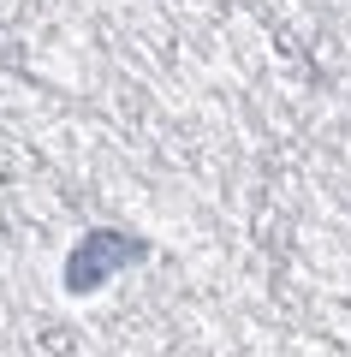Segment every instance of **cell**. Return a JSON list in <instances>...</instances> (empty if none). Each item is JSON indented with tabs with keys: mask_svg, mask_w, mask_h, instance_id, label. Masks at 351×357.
Returning <instances> with one entry per match:
<instances>
[{
	"mask_svg": "<svg viewBox=\"0 0 351 357\" xmlns=\"http://www.w3.org/2000/svg\"><path fill=\"white\" fill-rule=\"evenodd\" d=\"M143 250H149L143 238H131V232H113V227H101V232H84V238L72 244V256H66V292H72V298H89V292H101L113 268L143 262Z\"/></svg>",
	"mask_w": 351,
	"mask_h": 357,
	"instance_id": "1",
	"label": "cell"
}]
</instances>
